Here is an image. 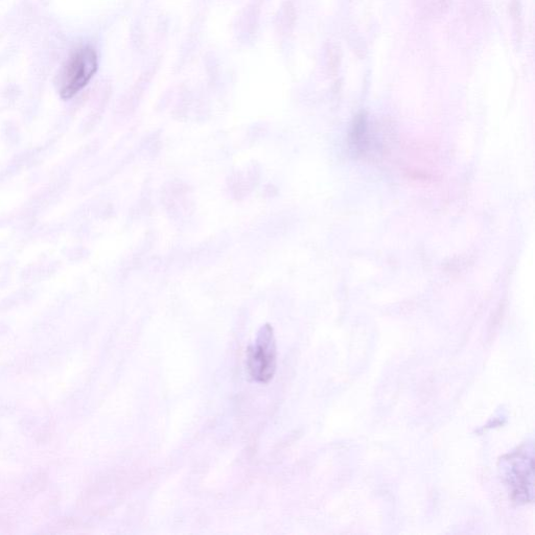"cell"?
<instances>
[{
	"mask_svg": "<svg viewBox=\"0 0 535 535\" xmlns=\"http://www.w3.org/2000/svg\"><path fill=\"white\" fill-rule=\"evenodd\" d=\"M99 69V56L91 45L80 46L63 65L58 77L61 99L71 100L84 89Z\"/></svg>",
	"mask_w": 535,
	"mask_h": 535,
	"instance_id": "cell-1",
	"label": "cell"
},
{
	"mask_svg": "<svg viewBox=\"0 0 535 535\" xmlns=\"http://www.w3.org/2000/svg\"><path fill=\"white\" fill-rule=\"evenodd\" d=\"M504 478L510 488L511 496L518 503L531 502L533 499V457L519 450L502 460Z\"/></svg>",
	"mask_w": 535,
	"mask_h": 535,
	"instance_id": "cell-2",
	"label": "cell"
},
{
	"mask_svg": "<svg viewBox=\"0 0 535 535\" xmlns=\"http://www.w3.org/2000/svg\"><path fill=\"white\" fill-rule=\"evenodd\" d=\"M247 366L255 381L268 383L273 379L276 370V345L270 325H265L257 343L249 348Z\"/></svg>",
	"mask_w": 535,
	"mask_h": 535,
	"instance_id": "cell-3",
	"label": "cell"
}]
</instances>
